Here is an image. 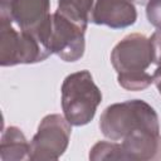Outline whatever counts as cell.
Masks as SVG:
<instances>
[{"label":"cell","instance_id":"1","mask_svg":"<svg viewBox=\"0 0 161 161\" xmlns=\"http://www.w3.org/2000/svg\"><path fill=\"white\" fill-rule=\"evenodd\" d=\"M111 64L117 72V82L126 91H143L153 83L147 69L153 64L150 38L132 33L121 39L111 52Z\"/></svg>","mask_w":161,"mask_h":161},{"label":"cell","instance_id":"2","mask_svg":"<svg viewBox=\"0 0 161 161\" xmlns=\"http://www.w3.org/2000/svg\"><path fill=\"white\" fill-rule=\"evenodd\" d=\"M99 130L111 141H122L136 131L160 132L158 116L142 99H128L109 104L99 117Z\"/></svg>","mask_w":161,"mask_h":161},{"label":"cell","instance_id":"3","mask_svg":"<svg viewBox=\"0 0 161 161\" xmlns=\"http://www.w3.org/2000/svg\"><path fill=\"white\" fill-rule=\"evenodd\" d=\"M60 94L63 116L75 127L89 123L102 102V93L87 69L68 74L62 83Z\"/></svg>","mask_w":161,"mask_h":161},{"label":"cell","instance_id":"4","mask_svg":"<svg viewBox=\"0 0 161 161\" xmlns=\"http://www.w3.org/2000/svg\"><path fill=\"white\" fill-rule=\"evenodd\" d=\"M0 11V65L34 64L50 57V52L33 34L16 30L8 8L1 3Z\"/></svg>","mask_w":161,"mask_h":161},{"label":"cell","instance_id":"5","mask_svg":"<svg viewBox=\"0 0 161 161\" xmlns=\"http://www.w3.org/2000/svg\"><path fill=\"white\" fill-rule=\"evenodd\" d=\"M86 28L54 11L42 33V43L63 62H77L86 50Z\"/></svg>","mask_w":161,"mask_h":161},{"label":"cell","instance_id":"6","mask_svg":"<svg viewBox=\"0 0 161 161\" xmlns=\"http://www.w3.org/2000/svg\"><path fill=\"white\" fill-rule=\"evenodd\" d=\"M70 133L72 125L63 114H47L40 121L36 133L30 141V160H58L68 148Z\"/></svg>","mask_w":161,"mask_h":161},{"label":"cell","instance_id":"7","mask_svg":"<svg viewBox=\"0 0 161 161\" xmlns=\"http://www.w3.org/2000/svg\"><path fill=\"white\" fill-rule=\"evenodd\" d=\"M1 3L6 5L18 28L36 38L52 16L50 0H1Z\"/></svg>","mask_w":161,"mask_h":161},{"label":"cell","instance_id":"8","mask_svg":"<svg viewBox=\"0 0 161 161\" xmlns=\"http://www.w3.org/2000/svg\"><path fill=\"white\" fill-rule=\"evenodd\" d=\"M137 20V10L132 0H94L89 21L111 29H123Z\"/></svg>","mask_w":161,"mask_h":161},{"label":"cell","instance_id":"9","mask_svg":"<svg viewBox=\"0 0 161 161\" xmlns=\"http://www.w3.org/2000/svg\"><path fill=\"white\" fill-rule=\"evenodd\" d=\"M127 160H161V135L152 131H136L121 141Z\"/></svg>","mask_w":161,"mask_h":161},{"label":"cell","instance_id":"10","mask_svg":"<svg viewBox=\"0 0 161 161\" xmlns=\"http://www.w3.org/2000/svg\"><path fill=\"white\" fill-rule=\"evenodd\" d=\"M30 143L23 131L16 126L4 128L0 140L1 161H24L30 160Z\"/></svg>","mask_w":161,"mask_h":161},{"label":"cell","instance_id":"11","mask_svg":"<svg viewBox=\"0 0 161 161\" xmlns=\"http://www.w3.org/2000/svg\"><path fill=\"white\" fill-rule=\"evenodd\" d=\"M94 0H58L57 13L87 29Z\"/></svg>","mask_w":161,"mask_h":161},{"label":"cell","instance_id":"12","mask_svg":"<svg viewBox=\"0 0 161 161\" xmlns=\"http://www.w3.org/2000/svg\"><path fill=\"white\" fill-rule=\"evenodd\" d=\"M89 160H127L121 142L116 141H98L89 151Z\"/></svg>","mask_w":161,"mask_h":161},{"label":"cell","instance_id":"13","mask_svg":"<svg viewBox=\"0 0 161 161\" xmlns=\"http://www.w3.org/2000/svg\"><path fill=\"white\" fill-rule=\"evenodd\" d=\"M150 40L153 49V64L156 65V69L152 73V78L158 93L161 94V29H157L150 36Z\"/></svg>","mask_w":161,"mask_h":161},{"label":"cell","instance_id":"14","mask_svg":"<svg viewBox=\"0 0 161 161\" xmlns=\"http://www.w3.org/2000/svg\"><path fill=\"white\" fill-rule=\"evenodd\" d=\"M146 16L152 26L161 29V0H148L146 3Z\"/></svg>","mask_w":161,"mask_h":161},{"label":"cell","instance_id":"15","mask_svg":"<svg viewBox=\"0 0 161 161\" xmlns=\"http://www.w3.org/2000/svg\"><path fill=\"white\" fill-rule=\"evenodd\" d=\"M132 1H137V3H140V4H143V3H147L148 0H132Z\"/></svg>","mask_w":161,"mask_h":161}]
</instances>
